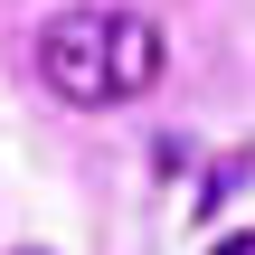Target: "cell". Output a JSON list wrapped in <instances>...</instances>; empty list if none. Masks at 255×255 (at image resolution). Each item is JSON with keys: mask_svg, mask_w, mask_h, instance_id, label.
Wrapping results in <instances>:
<instances>
[{"mask_svg": "<svg viewBox=\"0 0 255 255\" xmlns=\"http://www.w3.org/2000/svg\"><path fill=\"white\" fill-rule=\"evenodd\" d=\"M38 85L57 104H114V66H104V9H57L38 28Z\"/></svg>", "mask_w": 255, "mask_h": 255, "instance_id": "1", "label": "cell"}, {"mask_svg": "<svg viewBox=\"0 0 255 255\" xmlns=\"http://www.w3.org/2000/svg\"><path fill=\"white\" fill-rule=\"evenodd\" d=\"M104 66H114V95H151L161 66H170L161 19H142V9H104Z\"/></svg>", "mask_w": 255, "mask_h": 255, "instance_id": "2", "label": "cell"}, {"mask_svg": "<svg viewBox=\"0 0 255 255\" xmlns=\"http://www.w3.org/2000/svg\"><path fill=\"white\" fill-rule=\"evenodd\" d=\"M218 255H255V237H227V246H218Z\"/></svg>", "mask_w": 255, "mask_h": 255, "instance_id": "3", "label": "cell"}, {"mask_svg": "<svg viewBox=\"0 0 255 255\" xmlns=\"http://www.w3.org/2000/svg\"><path fill=\"white\" fill-rule=\"evenodd\" d=\"M9 255H47V246H9Z\"/></svg>", "mask_w": 255, "mask_h": 255, "instance_id": "4", "label": "cell"}]
</instances>
